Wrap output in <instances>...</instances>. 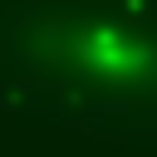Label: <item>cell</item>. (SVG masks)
Segmentation results:
<instances>
[{
	"mask_svg": "<svg viewBox=\"0 0 157 157\" xmlns=\"http://www.w3.org/2000/svg\"><path fill=\"white\" fill-rule=\"evenodd\" d=\"M0 78L49 123L157 142V10L15 0L0 10Z\"/></svg>",
	"mask_w": 157,
	"mask_h": 157,
	"instance_id": "obj_1",
	"label": "cell"
}]
</instances>
